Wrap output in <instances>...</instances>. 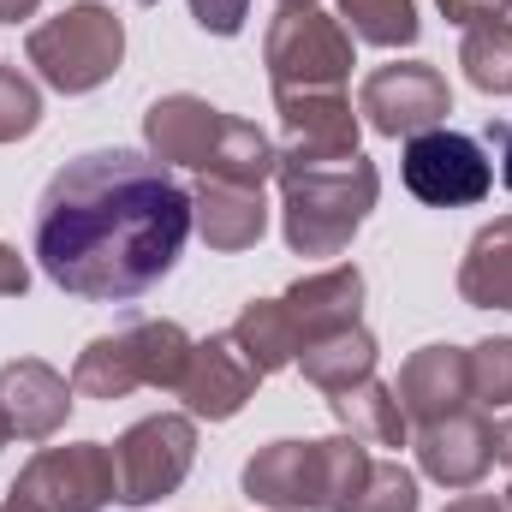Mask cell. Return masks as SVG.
Instances as JSON below:
<instances>
[{
  "label": "cell",
  "mask_w": 512,
  "mask_h": 512,
  "mask_svg": "<svg viewBox=\"0 0 512 512\" xmlns=\"http://www.w3.org/2000/svg\"><path fill=\"white\" fill-rule=\"evenodd\" d=\"M465 72L477 90L489 96H512V18H483L465 30Z\"/></svg>",
  "instance_id": "obj_24"
},
{
  "label": "cell",
  "mask_w": 512,
  "mask_h": 512,
  "mask_svg": "<svg viewBox=\"0 0 512 512\" xmlns=\"http://www.w3.org/2000/svg\"><path fill=\"white\" fill-rule=\"evenodd\" d=\"M191 227V191L167 173V161L96 149L48 179L36 203V262L78 298L131 304L173 274Z\"/></svg>",
  "instance_id": "obj_1"
},
{
  "label": "cell",
  "mask_w": 512,
  "mask_h": 512,
  "mask_svg": "<svg viewBox=\"0 0 512 512\" xmlns=\"http://www.w3.org/2000/svg\"><path fill=\"white\" fill-rule=\"evenodd\" d=\"M495 459H507V465H512V417L495 429Z\"/></svg>",
  "instance_id": "obj_35"
},
{
  "label": "cell",
  "mask_w": 512,
  "mask_h": 512,
  "mask_svg": "<svg viewBox=\"0 0 512 512\" xmlns=\"http://www.w3.org/2000/svg\"><path fill=\"white\" fill-rule=\"evenodd\" d=\"M72 387H78L84 399H120V393H131V387H143V382H137V364H131L126 334H114V340H96V346L78 358Z\"/></svg>",
  "instance_id": "obj_25"
},
{
  "label": "cell",
  "mask_w": 512,
  "mask_h": 512,
  "mask_svg": "<svg viewBox=\"0 0 512 512\" xmlns=\"http://www.w3.org/2000/svg\"><path fill=\"white\" fill-rule=\"evenodd\" d=\"M42 120V96H36V84L24 78V72H12V66H0V143H12V137H30Z\"/></svg>",
  "instance_id": "obj_28"
},
{
  "label": "cell",
  "mask_w": 512,
  "mask_h": 512,
  "mask_svg": "<svg viewBox=\"0 0 512 512\" xmlns=\"http://www.w3.org/2000/svg\"><path fill=\"white\" fill-rule=\"evenodd\" d=\"M298 364H304V376L322 387V393H346V387H358L364 376H376V340L352 322V328H334V334L304 340Z\"/></svg>",
  "instance_id": "obj_18"
},
{
  "label": "cell",
  "mask_w": 512,
  "mask_h": 512,
  "mask_svg": "<svg viewBox=\"0 0 512 512\" xmlns=\"http://www.w3.org/2000/svg\"><path fill=\"white\" fill-rule=\"evenodd\" d=\"M0 512H12V507H0Z\"/></svg>",
  "instance_id": "obj_40"
},
{
  "label": "cell",
  "mask_w": 512,
  "mask_h": 512,
  "mask_svg": "<svg viewBox=\"0 0 512 512\" xmlns=\"http://www.w3.org/2000/svg\"><path fill=\"white\" fill-rule=\"evenodd\" d=\"M328 399H334V417L352 429V441H364V447H405V405L376 376H364L346 393H328Z\"/></svg>",
  "instance_id": "obj_22"
},
{
  "label": "cell",
  "mask_w": 512,
  "mask_h": 512,
  "mask_svg": "<svg viewBox=\"0 0 512 512\" xmlns=\"http://www.w3.org/2000/svg\"><path fill=\"white\" fill-rule=\"evenodd\" d=\"M352 72V36L316 6H280L268 24V78L274 90H340Z\"/></svg>",
  "instance_id": "obj_6"
},
{
  "label": "cell",
  "mask_w": 512,
  "mask_h": 512,
  "mask_svg": "<svg viewBox=\"0 0 512 512\" xmlns=\"http://www.w3.org/2000/svg\"><path fill=\"white\" fill-rule=\"evenodd\" d=\"M370 447L352 435L334 441H274L245 465V495L274 512H346L370 477Z\"/></svg>",
  "instance_id": "obj_3"
},
{
  "label": "cell",
  "mask_w": 512,
  "mask_h": 512,
  "mask_svg": "<svg viewBox=\"0 0 512 512\" xmlns=\"http://www.w3.org/2000/svg\"><path fill=\"white\" fill-rule=\"evenodd\" d=\"M399 173H405V191H411L417 203H429V209H465V203H483L489 185H495V167H489L483 143L465 137V131H447V126L405 137V161H399Z\"/></svg>",
  "instance_id": "obj_7"
},
{
  "label": "cell",
  "mask_w": 512,
  "mask_h": 512,
  "mask_svg": "<svg viewBox=\"0 0 512 512\" xmlns=\"http://www.w3.org/2000/svg\"><path fill=\"white\" fill-rule=\"evenodd\" d=\"M280 191H286V245L298 256H340L364 215L376 209V167L364 155L340 161H280Z\"/></svg>",
  "instance_id": "obj_2"
},
{
  "label": "cell",
  "mask_w": 512,
  "mask_h": 512,
  "mask_svg": "<svg viewBox=\"0 0 512 512\" xmlns=\"http://www.w3.org/2000/svg\"><path fill=\"white\" fill-rule=\"evenodd\" d=\"M346 512H417V477L405 465H370L358 501Z\"/></svg>",
  "instance_id": "obj_27"
},
{
  "label": "cell",
  "mask_w": 512,
  "mask_h": 512,
  "mask_svg": "<svg viewBox=\"0 0 512 512\" xmlns=\"http://www.w3.org/2000/svg\"><path fill=\"white\" fill-rule=\"evenodd\" d=\"M215 131H221V108H209L203 96H161L143 120L155 161H185V167H203Z\"/></svg>",
  "instance_id": "obj_17"
},
{
  "label": "cell",
  "mask_w": 512,
  "mask_h": 512,
  "mask_svg": "<svg viewBox=\"0 0 512 512\" xmlns=\"http://www.w3.org/2000/svg\"><path fill=\"white\" fill-rule=\"evenodd\" d=\"M120 54H126V24H120V12H108L96 0H84V6L30 30V66L66 96H84V90L108 84L120 72Z\"/></svg>",
  "instance_id": "obj_4"
},
{
  "label": "cell",
  "mask_w": 512,
  "mask_h": 512,
  "mask_svg": "<svg viewBox=\"0 0 512 512\" xmlns=\"http://www.w3.org/2000/svg\"><path fill=\"white\" fill-rule=\"evenodd\" d=\"M495 137H501V179L512 185V126H495Z\"/></svg>",
  "instance_id": "obj_34"
},
{
  "label": "cell",
  "mask_w": 512,
  "mask_h": 512,
  "mask_svg": "<svg viewBox=\"0 0 512 512\" xmlns=\"http://www.w3.org/2000/svg\"><path fill=\"white\" fill-rule=\"evenodd\" d=\"M114 495H120V483H114V447L78 441V447H42L18 471L6 507L12 512H96Z\"/></svg>",
  "instance_id": "obj_5"
},
{
  "label": "cell",
  "mask_w": 512,
  "mask_h": 512,
  "mask_svg": "<svg viewBox=\"0 0 512 512\" xmlns=\"http://www.w3.org/2000/svg\"><path fill=\"white\" fill-rule=\"evenodd\" d=\"M191 221L203 227V239L215 251H245L268 227V203L256 185H227V179H203L191 197Z\"/></svg>",
  "instance_id": "obj_16"
},
{
  "label": "cell",
  "mask_w": 512,
  "mask_h": 512,
  "mask_svg": "<svg viewBox=\"0 0 512 512\" xmlns=\"http://www.w3.org/2000/svg\"><path fill=\"white\" fill-rule=\"evenodd\" d=\"M507 507H512V489H507Z\"/></svg>",
  "instance_id": "obj_39"
},
{
  "label": "cell",
  "mask_w": 512,
  "mask_h": 512,
  "mask_svg": "<svg viewBox=\"0 0 512 512\" xmlns=\"http://www.w3.org/2000/svg\"><path fill=\"white\" fill-rule=\"evenodd\" d=\"M24 280H30V268H24V256L12 251V245H0V298H12V292H24Z\"/></svg>",
  "instance_id": "obj_31"
},
{
  "label": "cell",
  "mask_w": 512,
  "mask_h": 512,
  "mask_svg": "<svg viewBox=\"0 0 512 512\" xmlns=\"http://www.w3.org/2000/svg\"><path fill=\"white\" fill-rule=\"evenodd\" d=\"M447 512H512V507H501L495 495H465V501H453Z\"/></svg>",
  "instance_id": "obj_32"
},
{
  "label": "cell",
  "mask_w": 512,
  "mask_h": 512,
  "mask_svg": "<svg viewBox=\"0 0 512 512\" xmlns=\"http://www.w3.org/2000/svg\"><path fill=\"white\" fill-rule=\"evenodd\" d=\"M453 108V90L435 66L405 60V66H376L358 90V114H370V126L382 137H417L435 131Z\"/></svg>",
  "instance_id": "obj_9"
},
{
  "label": "cell",
  "mask_w": 512,
  "mask_h": 512,
  "mask_svg": "<svg viewBox=\"0 0 512 512\" xmlns=\"http://www.w3.org/2000/svg\"><path fill=\"white\" fill-rule=\"evenodd\" d=\"M417 459H423V471H429L435 483H447V489H477L483 471L495 465V429H489L483 417H471V411H453V417H441V423H423Z\"/></svg>",
  "instance_id": "obj_12"
},
{
  "label": "cell",
  "mask_w": 512,
  "mask_h": 512,
  "mask_svg": "<svg viewBox=\"0 0 512 512\" xmlns=\"http://www.w3.org/2000/svg\"><path fill=\"white\" fill-rule=\"evenodd\" d=\"M280 167V149L251 126V120H233V114H221V131H215V143H209V155H203V179H227V185H256L262 191V179Z\"/></svg>",
  "instance_id": "obj_19"
},
{
  "label": "cell",
  "mask_w": 512,
  "mask_h": 512,
  "mask_svg": "<svg viewBox=\"0 0 512 512\" xmlns=\"http://www.w3.org/2000/svg\"><path fill=\"white\" fill-rule=\"evenodd\" d=\"M262 382L251 370V358L239 352V340L233 334H209L203 346H191V364H185V376H179V399L191 405V417H233L245 399H251V387Z\"/></svg>",
  "instance_id": "obj_11"
},
{
  "label": "cell",
  "mask_w": 512,
  "mask_h": 512,
  "mask_svg": "<svg viewBox=\"0 0 512 512\" xmlns=\"http://www.w3.org/2000/svg\"><path fill=\"white\" fill-rule=\"evenodd\" d=\"M501 6H507V12H512V0H501Z\"/></svg>",
  "instance_id": "obj_38"
},
{
  "label": "cell",
  "mask_w": 512,
  "mask_h": 512,
  "mask_svg": "<svg viewBox=\"0 0 512 512\" xmlns=\"http://www.w3.org/2000/svg\"><path fill=\"white\" fill-rule=\"evenodd\" d=\"M280 6H310V0H280Z\"/></svg>",
  "instance_id": "obj_37"
},
{
  "label": "cell",
  "mask_w": 512,
  "mask_h": 512,
  "mask_svg": "<svg viewBox=\"0 0 512 512\" xmlns=\"http://www.w3.org/2000/svg\"><path fill=\"white\" fill-rule=\"evenodd\" d=\"M197 459V423L179 417V411H161V417H143L137 429L120 435L114 447V483H120V501L126 507H149L161 495H173L185 483Z\"/></svg>",
  "instance_id": "obj_8"
},
{
  "label": "cell",
  "mask_w": 512,
  "mask_h": 512,
  "mask_svg": "<svg viewBox=\"0 0 512 512\" xmlns=\"http://www.w3.org/2000/svg\"><path fill=\"white\" fill-rule=\"evenodd\" d=\"M191 12H197V24H203V30H215V36H233V30L245 24L251 0H191Z\"/></svg>",
  "instance_id": "obj_30"
},
{
  "label": "cell",
  "mask_w": 512,
  "mask_h": 512,
  "mask_svg": "<svg viewBox=\"0 0 512 512\" xmlns=\"http://www.w3.org/2000/svg\"><path fill=\"white\" fill-rule=\"evenodd\" d=\"M286 155L280 161H340L358 155V114L340 90H274Z\"/></svg>",
  "instance_id": "obj_10"
},
{
  "label": "cell",
  "mask_w": 512,
  "mask_h": 512,
  "mask_svg": "<svg viewBox=\"0 0 512 512\" xmlns=\"http://www.w3.org/2000/svg\"><path fill=\"white\" fill-rule=\"evenodd\" d=\"M393 393H399L405 417H417V423H441V417L465 411V399H471V352H459V346H423L399 370Z\"/></svg>",
  "instance_id": "obj_13"
},
{
  "label": "cell",
  "mask_w": 512,
  "mask_h": 512,
  "mask_svg": "<svg viewBox=\"0 0 512 512\" xmlns=\"http://www.w3.org/2000/svg\"><path fill=\"white\" fill-rule=\"evenodd\" d=\"M233 340H239V352L251 358L256 376H274V370H286L292 358H298V328H292V310H286V298H256L245 304V316L227 328Z\"/></svg>",
  "instance_id": "obj_21"
},
{
  "label": "cell",
  "mask_w": 512,
  "mask_h": 512,
  "mask_svg": "<svg viewBox=\"0 0 512 512\" xmlns=\"http://www.w3.org/2000/svg\"><path fill=\"white\" fill-rule=\"evenodd\" d=\"M459 292L477 310H512V215L471 239V256L459 268Z\"/></svg>",
  "instance_id": "obj_20"
},
{
  "label": "cell",
  "mask_w": 512,
  "mask_h": 512,
  "mask_svg": "<svg viewBox=\"0 0 512 512\" xmlns=\"http://www.w3.org/2000/svg\"><path fill=\"white\" fill-rule=\"evenodd\" d=\"M471 393L483 405H512V340H483L471 352Z\"/></svg>",
  "instance_id": "obj_29"
},
{
  "label": "cell",
  "mask_w": 512,
  "mask_h": 512,
  "mask_svg": "<svg viewBox=\"0 0 512 512\" xmlns=\"http://www.w3.org/2000/svg\"><path fill=\"white\" fill-rule=\"evenodd\" d=\"M126 346H131V364H137V382L143 387H179L185 364H191V340L173 322H131Z\"/></svg>",
  "instance_id": "obj_23"
},
{
  "label": "cell",
  "mask_w": 512,
  "mask_h": 512,
  "mask_svg": "<svg viewBox=\"0 0 512 512\" xmlns=\"http://www.w3.org/2000/svg\"><path fill=\"white\" fill-rule=\"evenodd\" d=\"M0 405H6L12 435L48 441V435L66 423V411H72V387H66L60 370H48V364H36V358H12V364L0 370Z\"/></svg>",
  "instance_id": "obj_14"
},
{
  "label": "cell",
  "mask_w": 512,
  "mask_h": 512,
  "mask_svg": "<svg viewBox=\"0 0 512 512\" xmlns=\"http://www.w3.org/2000/svg\"><path fill=\"white\" fill-rule=\"evenodd\" d=\"M340 18L352 24V36L376 48L417 42V0H340Z\"/></svg>",
  "instance_id": "obj_26"
},
{
  "label": "cell",
  "mask_w": 512,
  "mask_h": 512,
  "mask_svg": "<svg viewBox=\"0 0 512 512\" xmlns=\"http://www.w3.org/2000/svg\"><path fill=\"white\" fill-rule=\"evenodd\" d=\"M12 441V423H6V405H0V447Z\"/></svg>",
  "instance_id": "obj_36"
},
{
  "label": "cell",
  "mask_w": 512,
  "mask_h": 512,
  "mask_svg": "<svg viewBox=\"0 0 512 512\" xmlns=\"http://www.w3.org/2000/svg\"><path fill=\"white\" fill-rule=\"evenodd\" d=\"M42 0H0V24H18V18H30Z\"/></svg>",
  "instance_id": "obj_33"
},
{
  "label": "cell",
  "mask_w": 512,
  "mask_h": 512,
  "mask_svg": "<svg viewBox=\"0 0 512 512\" xmlns=\"http://www.w3.org/2000/svg\"><path fill=\"white\" fill-rule=\"evenodd\" d=\"M286 310H292V328L298 340H316V334H334V328H352L358 310H364V274L352 262L328 268V274H310L286 292ZM304 352V346H298Z\"/></svg>",
  "instance_id": "obj_15"
}]
</instances>
